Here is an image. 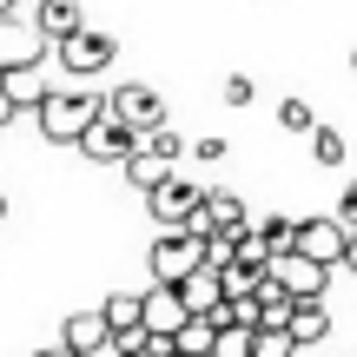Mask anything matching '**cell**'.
I'll return each instance as SVG.
<instances>
[{"mask_svg":"<svg viewBox=\"0 0 357 357\" xmlns=\"http://www.w3.org/2000/svg\"><path fill=\"white\" fill-rule=\"evenodd\" d=\"M33 20L47 26V40H66V33H79V26H86V0H40Z\"/></svg>","mask_w":357,"mask_h":357,"instance_id":"9a60e30c","label":"cell"},{"mask_svg":"<svg viewBox=\"0 0 357 357\" xmlns=\"http://www.w3.org/2000/svg\"><path fill=\"white\" fill-rule=\"evenodd\" d=\"M0 86H7V100L20 106V113H40V100H47V73H40V60H26V66H7L0 73Z\"/></svg>","mask_w":357,"mask_h":357,"instance_id":"7c38bea8","label":"cell"},{"mask_svg":"<svg viewBox=\"0 0 357 357\" xmlns=\"http://www.w3.org/2000/svg\"><path fill=\"white\" fill-rule=\"evenodd\" d=\"M166 172H172V166H166V159H153V153H132V159H126V185H132V192H153Z\"/></svg>","mask_w":357,"mask_h":357,"instance_id":"ffe728a7","label":"cell"},{"mask_svg":"<svg viewBox=\"0 0 357 357\" xmlns=\"http://www.w3.org/2000/svg\"><path fill=\"white\" fill-rule=\"evenodd\" d=\"M47 26L40 20H20V7L13 13H0V73H7V66H26V60H47Z\"/></svg>","mask_w":357,"mask_h":357,"instance_id":"8992f818","label":"cell"},{"mask_svg":"<svg viewBox=\"0 0 357 357\" xmlns=\"http://www.w3.org/2000/svg\"><path fill=\"white\" fill-rule=\"evenodd\" d=\"M337 218H344V225L357 231V178H351V185H344V199H337Z\"/></svg>","mask_w":357,"mask_h":357,"instance_id":"d4e9b609","label":"cell"},{"mask_svg":"<svg viewBox=\"0 0 357 357\" xmlns=\"http://www.w3.org/2000/svg\"><path fill=\"white\" fill-rule=\"evenodd\" d=\"M185 357H205V351H218V318L212 311H192L185 324H178V337H172Z\"/></svg>","mask_w":357,"mask_h":357,"instance_id":"2e32d148","label":"cell"},{"mask_svg":"<svg viewBox=\"0 0 357 357\" xmlns=\"http://www.w3.org/2000/svg\"><path fill=\"white\" fill-rule=\"evenodd\" d=\"M245 225H252V212H245L238 192H205L199 218H192V231H205V238H238Z\"/></svg>","mask_w":357,"mask_h":357,"instance_id":"9c48e42d","label":"cell"},{"mask_svg":"<svg viewBox=\"0 0 357 357\" xmlns=\"http://www.w3.org/2000/svg\"><path fill=\"white\" fill-rule=\"evenodd\" d=\"M100 113H106V93H47V100H40V139L79 146V132Z\"/></svg>","mask_w":357,"mask_h":357,"instance_id":"6da1fadb","label":"cell"},{"mask_svg":"<svg viewBox=\"0 0 357 357\" xmlns=\"http://www.w3.org/2000/svg\"><path fill=\"white\" fill-rule=\"evenodd\" d=\"M291 337H298V351H311V344L331 337V311H324V298H298V305H291Z\"/></svg>","mask_w":357,"mask_h":357,"instance_id":"5bb4252c","label":"cell"},{"mask_svg":"<svg viewBox=\"0 0 357 357\" xmlns=\"http://www.w3.org/2000/svg\"><path fill=\"white\" fill-rule=\"evenodd\" d=\"M53 53H60V66H66L73 79H93V73H106V66L119 60V40H113V33H93V26H79V33L53 40Z\"/></svg>","mask_w":357,"mask_h":357,"instance_id":"3957f363","label":"cell"},{"mask_svg":"<svg viewBox=\"0 0 357 357\" xmlns=\"http://www.w3.org/2000/svg\"><path fill=\"white\" fill-rule=\"evenodd\" d=\"M79 153L93 159V166H126L132 153H139V132L126 126V119H113V113H100L86 132H79Z\"/></svg>","mask_w":357,"mask_h":357,"instance_id":"277c9868","label":"cell"},{"mask_svg":"<svg viewBox=\"0 0 357 357\" xmlns=\"http://www.w3.org/2000/svg\"><path fill=\"white\" fill-rule=\"evenodd\" d=\"M0 218H7V192H0Z\"/></svg>","mask_w":357,"mask_h":357,"instance_id":"f1b7e54d","label":"cell"},{"mask_svg":"<svg viewBox=\"0 0 357 357\" xmlns=\"http://www.w3.org/2000/svg\"><path fill=\"white\" fill-rule=\"evenodd\" d=\"M218 357H258V324H218Z\"/></svg>","mask_w":357,"mask_h":357,"instance_id":"d6986e66","label":"cell"},{"mask_svg":"<svg viewBox=\"0 0 357 357\" xmlns=\"http://www.w3.org/2000/svg\"><path fill=\"white\" fill-rule=\"evenodd\" d=\"M199 205H205V192L192 185L185 172H166L153 192H146V212H153L159 225H192V218H199Z\"/></svg>","mask_w":357,"mask_h":357,"instance_id":"5b68a950","label":"cell"},{"mask_svg":"<svg viewBox=\"0 0 357 357\" xmlns=\"http://www.w3.org/2000/svg\"><path fill=\"white\" fill-rule=\"evenodd\" d=\"M271 278H278L291 298H324V284H331V265L291 245V252H278V258H271Z\"/></svg>","mask_w":357,"mask_h":357,"instance_id":"52a82bcc","label":"cell"},{"mask_svg":"<svg viewBox=\"0 0 357 357\" xmlns=\"http://www.w3.org/2000/svg\"><path fill=\"white\" fill-rule=\"evenodd\" d=\"M13 7H20V0H0V13H13Z\"/></svg>","mask_w":357,"mask_h":357,"instance_id":"83f0119b","label":"cell"},{"mask_svg":"<svg viewBox=\"0 0 357 357\" xmlns=\"http://www.w3.org/2000/svg\"><path fill=\"white\" fill-rule=\"evenodd\" d=\"M252 231L265 238V252H271V258L298 245V218H278V212H271V218H252Z\"/></svg>","mask_w":357,"mask_h":357,"instance_id":"ac0fdd59","label":"cell"},{"mask_svg":"<svg viewBox=\"0 0 357 357\" xmlns=\"http://www.w3.org/2000/svg\"><path fill=\"white\" fill-rule=\"evenodd\" d=\"M252 93H258L252 73H231V79H225V106H252Z\"/></svg>","mask_w":357,"mask_h":357,"instance_id":"cb8c5ba5","label":"cell"},{"mask_svg":"<svg viewBox=\"0 0 357 357\" xmlns=\"http://www.w3.org/2000/svg\"><path fill=\"white\" fill-rule=\"evenodd\" d=\"M278 126H284V132H311V126H318V113H311V100H298V93H291V100L278 106Z\"/></svg>","mask_w":357,"mask_h":357,"instance_id":"603a6c76","label":"cell"},{"mask_svg":"<svg viewBox=\"0 0 357 357\" xmlns=\"http://www.w3.org/2000/svg\"><path fill=\"white\" fill-rule=\"evenodd\" d=\"M351 66H357V47H351Z\"/></svg>","mask_w":357,"mask_h":357,"instance_id":"f546056e","label":"cell"},{"mask_svg":"<svg viewBox=\"0 0 357 357\" xmlns=\"http://www.w3.org/2000/svg\"><path fill=\"white\" fill-rule=\"evenodd\" d=\"M106 324L113 331H132V324H146V291H119V298H106Z\"/></svg>","mask_w":357,"mask_h":357,"instance_id":"e0dca14e","label":"cell"},{"mask_svg":"<svg viewBox=\"0 0 357 357\" xmlns=\"http://www.w3.org/2000/svg\"><path fill=\"white\" fill-rule=\"evenodd\" d=\"M344 265H351V271H357V231H351V252H344Z\"/></svg>","mask_w":357,"mask_h":357,"instance_id":"4316f807","label":"cell"},{"mask_svg":"<svg viewBox=\"0 0 357 357\" xmlns=\"http://www.w3.org/2000/svg\"><path fill=\"white\" fill-rule=\"evenodd\" d=\"M60 351L66 357H106L113 351V324H106V311H73L60 331Z\"/></svg>","mask_w":357,"mask_h":357,"instance_id":"30bf717a","label":"cell"},{"mask_svg":"<svg viewBox=\"0 0 357 357\" xmlns=\"http://www.w3.org/2000/svg\"><path fill=\"white\" fill-rule=\"evenodd\" d=\"M178 291H185L192 311H218V305H225V271H218V265H199V271L178 278Z\"/></svg>","mask_w":357,"mask_h":357,"instance_id":"4fadbf2b","label":"cell"},{"mask_svg":"<svg viewBox=\"0 0 357 357\" xmlns=\"http://www.w3.org/2000/svg\"><path fill=\"white\" fill-rule=\"evenodd\" d=\"M106 113H113V119H126L132 132L166 126V100H159L153 86H139V79H132V86H113V93H106Z\"/></svg>","mask_w":357,"mask_h":357,"instance_id":"ba28073f","label":"cell"},{"mask_svg":"<svg viewBox=\"0 0 357 357\" xmlns=\"http://www.w3.org/2000/svg\"><path fill=\"white\" fill-rule=\"evenodd\" d=\"M146 265H153V278L178 284L185 271L212 265V258H205V231H192V225H166V231L153 238V252H146Z\"/></svg>","mask_w":357,"mask_h":357,"instance_id":"7a4b0ae2","label":"cell"},{"mask_svg":"<svg viewBox=\"0 0 357 357\" xmlns=\"http://www.w3.org/2000/svg\"><path fill=\"white\" fill-rule=\"evenodd\" d=\"M139 153H153V159L172 166V159H185V139H178L172 126H153V132H139Z\"/></svg>","mask_w":357,"mask_h":357,"instance_id":"44dd1931","label":"cell"},{"mask_svg":"<svg viewBox=\"0 0 357 357\" xmlns=\"http://www.w3.org/2000/svg\"><path fill=\"white\" fill-rule=\"evenodd\" d=\"M298 252L324 258V265H344V252H351V225H344V218H298Z\"/></svg>","mask_w":357,"mask_h":357,"instance_id":"8fae6325","label":"cell"},{"mask_svg":"<svg viewBox=\"0 0 357 357\" xmlns=\"http://www.w3.org/2000/svg\"><path fill=\"white\" fill-rule=\"evenodd\" d=\"M311 159H318V166H344V132L337 126H311Z\"/></svg>","mask_w":357,"mask_h":357,"instance_id":"7402d4cb","label":"cell"},{"mask_svg":"<svg viewBox=\"0 0 357 357\" xmlns=\"http://www.w3.org/2000/svg\"><path fill=\"white\" fill-rule=\"evenodd\" d=\"M13 113H20V106H13V100H7V86H0V126H7Z\"/></svg>","mask_w":357,"mask_h":357,"instance_id":"484cf974","label":"cell"}]
</instances>
